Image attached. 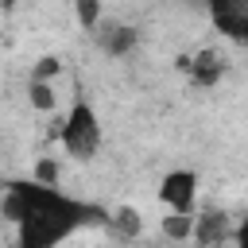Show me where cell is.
Listing matches in <instances>:
<instances>
[{
	"label": "cell",
	"mask_w": 248,
	"mask_h": 248,
	"mask_svg": "<svg viewBox=\"0 0 248 248\" xmlns=\"http://www.w3.org/2000/svg\"><path fill=\"white\" fill-rule=\"evenodd\" d=\"M0 213L16 225V248H54L70 240L78 229L108 225L105 205L70 198L58 186H39L35 178L8 182L0 198Z\"/></svg>",
	"instance_id": "6da1fadb"
},
{
	"label": "cell",
	"mask_w": 248,
	"mask_h": 248,
	"mask_svg": "<svg viewBox=\"0 0 248 248\" xmlns=\"http://www.w3.org/2000/svg\"><path fill=\"white\" fill-rule=\"evenodd\" d=\"M54 136L62 140V147H66L70 159H93L101 151V120H97L93 105L81 101V97H74V105L62 116V124L54 128Z\"/></svg>",
	"instance_id": "7a4b0ae2"
},
{
	"label": "cell",
	"mask_w": 248,
	"mask_h": 248,
	"mask_svg": "<svg viewBox=\"0 0 248 248\" xmlns=\"http://www.w3.org/2000/svg\"><path fill=\"white\" fill-rule=\"evenodd\" d=\"M159 202L167 213H198V174L194 170H170L159 182Z\"/></svg>",
	"instance_id": "3957f363"
},
{
	"label": "cell",
	"mask_w": 248,
	"mask_h": 248,
	"mask_svg": "<svg viewBox=\"0 0 248 248\" xmlns=\"http://www.w3.org/2000/svg\"><path fill=\"white\" fill-rule=\"evenodd\" d=\"M209 16L217 23V31H225L236 43H248V4H232V0H217L209 4Z\"/></svg>",
	"instance_id": "277c9868"
},
{
	"label": "cell",
	"mask_w": 248,
	"mask_h": 248,
	"mask_svg": "<svg viewBox=\"0 0 248 248\" xmlns=\"http://www.w3.org/2000/svg\"><path fill=\"white\" fill-rule=\"evenodd\" d=\"M97 43H101V50H105L108 58H124V54L136 50L140 31H136L132 23H101V27H97Z\"/></svg>",
	"instance_id": "5b68a950"
},
{
	"label": "cell",
	"mask_w": 248,
	"mask_h": 248,
	"mask_svg": "<svg viewBox=\"0 0 248 248\" xmlns=\"http://www.w3.org/2000/svg\"><path fill=\"white\" fill-rule=\"evenodd\" d=\"M229 236H232V229H229V217L221 209H205V213L194 217V244L198 248H217Z\"/></svg>",
	"instance_id": "8992f818"
},
{
	"label": "cell",
	"mask_w": 248,
	"mask_h": 248,
	"mask_svg": "<svg viewBox=\"0 0 248 248\" xmlns=\"http://www.w3.org/2000/svg\"><path fill=\"white\" fill-rule=\"evenodd\" d=\"M182 70L190 74L194 85L209 89V85L221 81V74H225V58H221L217 50H202V54H194V58H182Z\"/></svg>",
	"instance_id": "52a82bcc"
},
{
	"label": "cell",
	"mask_w": 248,
	"mask_h": 248,
	"mask_svg": "<svg viewBox=\"0 0 248 248\" xmlns=\"http://www.w3.org/2000/svg\"><path fill=\"white\" fill-rule=\"evenodd\" d=\"M108 229H112L120 240H136V236L143 232V217H140L136 205H116V209L108 213Z\"/></svg>",
	"instance_id": "ba28073f"
},
{
	"label": "cell",
	"mask_w": 248,
	"mask_h": 248,
	"mask_svg": "<svg viewBox=\"0 0 248 248\" xmlns=\"http://www.w3.org/2000/svg\"><path fill=\"white\" fill-rule=\"evenodd\" d=\"M194 217H198V213H167V217H163V236L174 240V244L194 240Z\"/></svg>",
	"instance_id": "9c48e42d"
},
{
	"label": "cell",
	"mask_w": 248,
	"mask_h": 248,
	"mask_svg": "<svg viewBox=\"0 0 248 248\" xmlns=\"http://www.w3.org/2000/svg\"><path fill=\"white\" fill-rule=\"evenodd\" d=\"M74 16H78V27H81V31H97L101 19H105V8H101L97 0H78V4H74Z\"/></svg>",
	"instance_id": "30bf717a"
},
{
	"label": "cell",
	"mask_w": 248,
	"mask_h": 248,
	"mask_svg": "<svg viewBox=\"0 0 248 248\" xmlns=\"http://www.w3.org/2000/svg\"><path fill=\"white\" fill-rule=\"evenodd\" d=\"M27 97H31V108H39V112H50V108H54V89H50V81H31Z\"/></svg>",
	"instance_id": "8fae6325"
},
{
	"label": "cell",
	"mask_w": 248,
	"mask_h": 248,
	"mask_svg": "<svg viewBox=\"0 0 248 248\" xmlns=\"http://www.w3.org/2000/svg\"><path fill=\"white\" fill-rule=\"evenodd\" d=\"M58 70H62V62H58L54 54H43V58H39V66L31 70V81H50Z\"/></svg>",
	"instance_id": "7c38bea8"
},
{
	"label": "cell",
	"mask_w": 248,
	"mask_h": 248,
	"mask_svg": "<svg viewBox=\"0 0 248 248\" xmlns=\"http://www.w3.org/2000/svg\"><path fill=\"white\" fill-rule=\"evenodd\" d=\"M31 178H35L39 186H58V163H54V159H43Z\"/></svg>",
	"instance_id": "4fadbf2b"
},
{
	"label": "cell",
	"mask_w": 248,
	"mask_h": 248,
	"mask_svg": "<svg viewBox=\"0 0 248 248\" xmlns=\"http://www.w3.org/2000/svg\"><path fill=\"white\" fill-rule=\"evenodd\" d=\"M232 240H236V248H248V221H244V225L232 232Z\"/></svg>",
	"instance_id": "5bb4252c"
}]
</instances>
